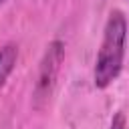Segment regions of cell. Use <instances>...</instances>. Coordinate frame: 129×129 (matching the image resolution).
I'll use <instances>...</instances> for the list:
<instances>
[{
  "label": "cell",
  "instance_id": "cell-1",
  "mask_svg": "<svg viewBox=\"0 0 129 129\" xmlns=\"http://www.w3.org/2000/svg\"><path fill=\"white\" fill-rule=\"evenodd\" d=\"M127 44V20L121 10H113L105 22L101 48L97 52L93 81L97 89H107L121 73Z\"/></svg>",
  "mask_w": 129,
  "mask_h": 129
},
{
  "label": "cell",
  "instance_id": "cell-2",
  "mask_svg": "<svg viewBox=\"0 0 129 129\" xmlns=\"http://www.w3.org/2000/svg\"><path fill=\"white\" fill-rule=\"evenodd\" d=\"M64 60V42L62 40H52L40 60L38 67V77H36V87H34V99L36 103L46 101L48 95L52 93L58 73H60V64Z\"/></svg>",
  "mask_w": 129,
  "mask_h": 129
},
{
  "label": "cell",
  "instance_id": "cell-3",
  "mask_svg": "<svg viewBox=\"0 0 129 129\" xmlns=\"http://www.w3.org/2000/svg\"><path fill=\"white\" fill-rule=\"evenodd\" d=\"M18 60V46L8 42L0 48V87L6 83L10 73L14 71V64Z\"/></svg>",
  "mask_w": 129,
  "mask_h": 129
},
{
  "label": "cell",
  "instance_id": "cell-4",
  "mask_svg": "<svg viewBox=\"0 0 129 129\" xmlns=\"http://www.w3.org/2000/svg\"><path fill=\"white\" fill-rule=\"evenodd\" d=\"M109 129H125V115L119 111L115 117H113V121H111V127Z\"/></svg>",
  "mask_w": 129,
  "mask_h": 129
},
{
  "label": "cell",
  "instance_id": "cell-5",
  "mask_svg": "<svg viewBox=\"0 0 129 129\" xmlns=\"http://www.w3.org/2000/svg\"><path fill=\"white\" fill-rule=\"evenodd\" d=\"M4 2H6V0H0V6H2V4H4Z\"/></svg>",
  "mask_w": 129,
  "mask_h": 129
}]
</instances>
